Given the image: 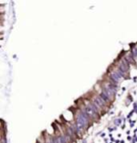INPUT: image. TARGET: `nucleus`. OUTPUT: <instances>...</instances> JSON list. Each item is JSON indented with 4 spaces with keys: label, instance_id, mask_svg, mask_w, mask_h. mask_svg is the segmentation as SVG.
<instances>
[{
    "label": "nucleus",
    "instance_id": "obj_1",
    "mask_svg": "<svg viewBox=\"0 0 137 143\" xmlns=\"http://www.w3.org/2000/svg\"><path fill=\"white\" fill-rule=\"evenodd\" d=\"M88 120V114L87 112H82L76 119V126L79 129H83L86 126Z\"/></svg>",
    "mask_w": 137,
    "mask_h": 143
},
{
    "label": "nucleus",
    "instance_id": "obj_2",
    "mask_svg": "<svg viewBox=\"0 0 137 143\" xmlns=\"http://www.w3.org/2000/svg\"><path fill=\"white\" fill-rule=\"evenodd\" d=\"M94 102L97 105V106H98V107H101V108H103V107L105 106V105H106V102H104V101L100 97L96 98Z\"/></svg>",
    "mask_w": 137,
    "mask_h": 143
},
{
    "label": "nucleus",
    "instance_id": "obj_3",
    "mask_svg": "<svg viewBox=\"0 0 137 143\" xmlns=\"http://www.w3.org/2000/svg\"><path fill=\"white\" fill-rule=\"evenodd\" d=\"M110 78L115 83H118V82H119L120 78H121V76H120V74L117 73V72H115V73H112L111 74Z\"/></svg>",
    "mask_w": 137,
    "mask_h": 143
},
{
    "label": "nucleus",
    "instance_id": "obj_4",
    "mask_svg": "<svg viewBox=\"0 0 137 143\" xmlns=\"http://www.w3.org/2000/svg\"><path fill=\"white\" fill-rule=\"evenodd\" d=\"M86 112H87V114H88L89 116H91V117H94V116H96V114H97V112L95 110H93L91 108V107L90 106V105H88V106L87 107V109H86Z\"/></svg>",
    "mask_w": 137,
    "mask_h": 143
},
{
    "label": "nucleus",
    "instance_id": "obj_5",
    "mask_svg": "<svg viewBox=\"0 0 137 143\" xmlns=\"http://www.w3.org/2000/svg\"><path fill=\"white\" fill-rule=\"evenodd\" d=\"M119 70H121L123 73H125V72L127 70V62H125V61L121 62V64L120 65V69Z\"/></svg>",
    "mask_w": 137,
    "mask_h": 143
},
{
    "label": "nucleus",
    "instance_id": "obj_6",
    "mask_svg": "<svg viewBox=\"0 0 137 143\" xmlns=\"http://www.w3.org/2000/svg\"><path fill=\"white\" fill-rule=\"evenodd\" d=\"M99 97H100V98H102V99H103L105 102H109V101H110V98H109L108 97V96H107L103 92H102V93L100 94V95H99Z\"/></svg>",
    "mask_w": 137,
    "mask_h": 143
}]
</instances>
